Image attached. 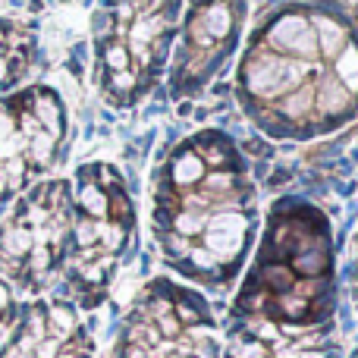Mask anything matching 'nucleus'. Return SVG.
<instances>
[{"instance_id": "obj_1", "label": "nucleus", "mask_w": 358, "mask_h": 358, "mask_svg": "<svg viewBox=\"0 0 358 358\" xmlns=\"http://www.w3.org/2000/svg\"><path fill=\"white\" fill-rule=\"evenodd\" d=\"M236 101L264 136L311 142L358 117V35L305 0L271 10L236 66Z\"/></svg>"}, {"instance_id": "obj_2", "label": "nucleus", "mask_w": 358, "mask_h": 358, "mask_svg": "<svg viewBox=\"0 0 358 358\" xmlns=\"http://www.w3.org/2000/svg\"><path fill=\"white\" fill-rule=\"evenodd\" d=\"M258 223V185L227 132H192L157 164L151 229L161 258L185 280L227 289L245 264Z\"/></svg>"}, {"instance_id": "obj_3", "label": "nucleus", "mask_w": 358, "mask_h": 358, "mask_svg": "<svg viewBox=\"0 0 358 358\" xmlns=\"http://www.w3.org/2000/svg\"><path fill=\"white\" fill-rule=\"evenodd\" d=\"M334 305L336 252L327 214L305 198H280L236 296V324L324 334Z\"/></svg>"}, {"instance_id": "obj_4", "label": "nucleus", "mask_w": 358, "mask_h": 358, "mask_svg": "<svg viewBox=\"0 0 358 358\" xmlns=\"http://www.w3.org/2000/svg\"><path fill=\"white\" fill-rule=\"evenodd\" d=\"M179 16L182 0H101L92 22L94 76L110 107H136L161 85Z\"/></svg>"}, {"instance_id": "obj_5", "label": "nucleus", "mask_w": 358, "mask_h": 358, "mask_svg": "<svg viewBox=\"0 0 358 358\" xmlns=\"http://www.w3.org/2000/svg\"><path fill=\"white\" fill-rule=\"evenodd\" d=\"M136 239V201L113 164L94 161L76 170L69 245L63 258L66 289L85 308L104 302Z\"/></svg>"}, {"instance_id": "obj_6", "label": "nucleus", "mask_w": 358, "mask_h": 358, "mask_svg": "<svg viewBox=\"0 0 358 358\" xmlns=\"http://www.w3.org/2000/svg\"><path fill=\"white\" fill-rule=\"evenodd\" d=\"M117 358H220L208 302L170 280L148 283L126 315Z\"/></svg>"}, {"instance_id": "obj_7", "label": "nucleus", "mask_w": 358, "mask_h": 358, "mask_svg": "<svg viewBox=\"0 0 358 358\" xmlns=\"http://www.w3.org/2000/svg\"><path fill=\"white\" fill-rule=\"evenodd\" d=\"M69 220L73 185L66 179H48L29 189L0 223V273L31 292L44 289L66 258Z\"/></svg>"}, {"instance_id": "obj_8", "label": "nucleus", "mask_w": 358, "mask_h": 358, "mask_svg": "<svg viewBox=\"0 0 358 358\" xmlns=\"http://www.w3.org/2000/svg\"><path fill=\"white\" fill-rule=\"evenodd\" d=\"M248 0H189L167 66V92L173 101L201 94L220 76L239 48Z\"/></svg>"}, {"instance_id": "obj_9", "label": "nucleus", "mask_w": 358, "mask_h": 358, "mask_svg": "<svg viewBox=\"0 0 358 358\" xmlns=\"http://www.w3.org/2000/svg\"><path fill=\"white\" fill-rule=\"evenodd\" d=\"M0 358H94L92 336L69 302H35L19 315L13 343Z\"/></svg>"}, {"instance_id": "obj_10", "label": "nucleus", "mask_w": 358, "mask_h": 358, "mask_svg": "<svg viewBox=\"0 0 358 358\" xmlns=\"http://www.w3.org/2000/svg\"><path fill=\"white\" fill-rule=\"evenodd\" d=\"M227 358H340L324 334H280L267 327L236 324L229 336Z\"/></svg>"}, {"instance_id": "obj_11", "label": "nucleus", "mask_w": 358, "mask_h": 358, "mask_svg": "<svg viewBox=\"0 0 358 358\" xmlns=\"http://www.w3.org/2000/svg\"><path fill=\"white\" fill-rule=\"evenodd\" d=\"M305 3H315V6H321V10L340 16L358 35V0H305Z\"/></svg>"}, {"instance_id": "obj_12", "label": "nucleus", "mask_w": 358, "mask_h": 358, "mask_svg": "<svg viewBox=\"0 0 358 358\" xmlns=\"http://www.w3.org/2000/svg\"><path fill=\"white\" fill-rule=\"evenodd\" d=\"M13 85H19L16 73L10 69V63L6 60H0V92H6V88H13Z\"/></svg>"}, {"instance_id": "obj_13", "label": "nucleus", "mask_w": 358, "mask_h": 358, "mask_svg": "<svg viewBox=\"0 0 358 358\" xmlns=\"http://www.w3.org/2000/svg\"><path fill=\"white\" fill-rule=\"evenodd\" d=\"M355 286H358V239H355Z\"/></svg>"}, {"instance_id": "obj_14", "label": "nucleus", "mask_w": 358, "mask_h": 358, "mask_svg": "<svg viewBox=\"0 0 358 358\" xmlns=\"http://www.w3.org/2000/svg\"><path fill=\"white\" fill-rule=\"evenodd\" d=\"M16 311H19V308H16ZM16 311H10V315H16ZM0 317H6V315H0Z\"/></svg>"}, {"instance_id": "obj_15", "label": "nucleus", "mask_w": 358, "mask_h": 358, "mask_svg": "<svg viewBox=\"0 0 358 358\" xmlns=\"http://www.w3.org/2000/svg\"><path fill=\"white\" fill-rule=\"evenodd\" d=\"M352 358H358V349H355V352H352Z\"/></svg>"}]
</instances>
